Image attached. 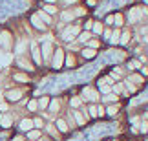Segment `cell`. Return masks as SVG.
<instances>
[{"mask_svg": "<svg viewBox=\"0 0 148 141\" xmlns=\"http://www.w3.org/2000/svg\"><path fill=\"white\" fill-rule=\"evenodd\" d=\"M62 64H64V52H62L60 48H57L53 52V61H51V66H53L55 70L62 68Z\"/></svg>", "mask_w": 148, "mask_h": 141, "instance_id": "obj_1", "label": "cell"}, {"mask_svg": "<svg viewBox=\"0 0 148 141\" xmlns=\"http://www.w3.org/2000/svg\"><path fill=\"white\" fill-rule=\"evenodd\" d=\"M22 90H8V92H5V99L9 101V103H16V101H20V97H22Z\"/></svg>", "mask_w": 148, "mask_h": 141, "instance_id": "obj_2", "label": "cell"}, {"mask_svg": "<svg viewBox=\"0 0 148 141\" xmlns=\"http://www.w3.org/2000/svg\"><path fill=\"white\" fill-rule=\"evenodd\" d=\"M11 125H13V116L8 114V112H2V114H0V127L9 128Z\"/></svg>", "mask_w": 148, "mask_h": 141, "instance_id": "obj_3", "label": "cell"}, {"mask_svg": "<svg viewBox=\"0 0 148 141\" xmlns=\"http://www.w3.org/2000/svg\"><path fill=\"white\" fill-rule=\"evenodd\" d=\"M146 15V11L145 9H141V8H134V9H130V22H137L141 17H145Z\"/></svg>", "mask_w": 148, "mask_h": 141, "instance_id": "obj_4", "label": "cell"}, {"mask_svg": "<svg viewBox=\"0 0 148 141\" xmlns=\"http://www.w3.org/2000/svg\"><path fill=\"white\" fill-rule=\"evenodd\" d=\"M53 44L51 42H44V46H42V61H49V57L53 55Z\"/></svg>", "mask_w": 148, "mask_h": 141, "instance_id": "obj_5", "label": "cell"}, {"mask_svg": "<svg viewBox=\"0 0 148 141\" xmlns=\"http://www.w3.org/2000/svg\"><path fill=\"white\" fill-rule=\"evenodd\" d=\"M0 46L5 48V50H9L11 48V35L8 31H4L2 35H0Z\"/></svg>", "mask_w": 148, "mask_h": 141, "instance_id": "obj_6", "label": "cell"}, {"mask_svg": "<svg viewBox=\"0 0 148 141\" xmlns=\"http://www.w3.org/2000/svg\"><path fill=\"white\" fill-rule=\"evenodd\" d=\"M31 55H33V61H35L37 64H42V57H40V50H38V46L35 42L31 44Z\"/></svg>", "mask_w": 148, "mask_h": 141, "instance_id": "obj_7", "label": "cell"}, {"mask_svg": "<svg viewBox=\"0 0 148 141\" xmlns=\"http://www.w3.org/2000/svg\"><path fill=\"white\" fill-rule=\"evenodd\" d=\"M16 64L20 66L22 70H26V72H35V66H33L29 61H24V59H16Z\"/></svg>", "mask_w": 148, "mask_h": 141, "instance_id": "obj_8", "label": "cell"}, {"mask_svg": "<svg viewBox=\"0 0 148 141\" xmlns=\"http://www.w3.org/2000/svg\"><path fill=\"white\" fill-rule=\"evenodd\" d=\"M84 99H88V101H97L99 99V95H97V92H93L92 88H84Z\"/></svg>", "mask_w": 148, "mask_h": 141, "instance_id": "obj_9", "label": "cell"}, {"mask_svg": "<svg viewBox=\"0 0 148 141\" xmlns=\"http://www.w3.org/2000/svg\"><path fill=\"white\" fill-rule=\"evenodd\" d=\"M33 127H35V125H33L31 119H22L20 121V130H24V132H29Z\"/></svg>", "mask_w": 148, "mask_h": 141, "instance_id": "obj_10", "label": "cell"}, {"mask_svg": "<svg viewBox=\"0 0 148 141\" xmlns=\"http://www.w3.org/2000/svg\"><path fill=\"white\" fill-rule=\"evenodd\" d=\"M31 22H33V26H35L37 30H46V24H42V22H40L38 15H33V17H31Z\"/></svg>", "mask_w": 148, "mask_h": 141, "instance_id": "obj_11", "label": "cell"}, {"mask_svg": "<svg viewBox=\"0 0 148 141\" xmlns=\"http://www.w3.org/2000/svg\"><path fill=\"white\" fill-rule=\"evenodd\" d=\"M95 55H97V52H95L93 48H84V50H82V57H84V59H93Z\"/></svg>", "mask_w": 148, "mask_h": 141, "instance_id": "obj_12", "label": "cell"}, {"mask_svg": "<svg viewBox=\"0 0 148 141\" xmlns=\"http://www.w3.org/2000/svg\"><path fill=\"white\" fill-rule=\"evenodd\" d=\"M68 128L70 127H68V123L64 119H57V130L59 132H68Z\"/></svg>", "mask_w": 148, "mask_h": 141, "instance_id": "obj_13", "label": "cell"}, {"mask_svg": "<svg viewBox=\"0 0 148 141\" xmlns=\"http://www.w3.org/2000/svg\"><path fill=\"white\" fill-rule=\"evenodd\" d=\"M37 103H38V108L44 110V108H48V105H49V97H48V95H42V97L38 99Z\"/></svg>", "mask_w": 148, "mask_h": 141, "instance_id": "obj_14", "label": "cell"}, {"mask_svg": "<svg viewBox=\"0 0 148 141\" xmlns=\"http://www.w3.org/2000/svg\"><path fill=\"white\" fill-rule=\"evenodd\" d=\"M26 46H27V42H26V41H20L18 44H16V48H15V53H16V55L24 53V50H26Z\"/></svg>", "mask_w": 148, "mask_h": 141, "instance_id": "obj_15", "label": "cell"}, {"mask_svg": "<svg viewBox=\"0 0 148 141\" xmlns=\"http://www.w3.org/2000/svg\"><path fill=\"white\" fill-rule=\"evenodd\" d=\"M73 119H75L79 125H84V123H86V117H84L81 112H73Z\"/></svg>", "mask_w": 148, "mask_h": 141, "instance_id": "obj_16", "label": "cell"}, {"mask_svg": "<svg viewBox=\"0 0 148 141\" xmlns=\"http://www.w3.org/2000/svg\"><path fill=\"white\" fill-rule=\"evenodd\" d=\"M60 19L62 20H73V19H75V13H73V11H62Z\"/></svg>", "mask_w": 148, "mask_h": 141, "instance_id": "obj_17", "label": "cell"}, {"mask_svg": "<svg viewBox=\"0 0 148 141\" xmlns=\"http://www.w3.org/2000/svg\"><path fill=\"white\" fill-rule=\"evenodd\" d=\"M13 79L15 81H20V83H29V77H27L26 73H15Z\"/></svg>", "mask_w": 148, "mask_h": 141, "instance_id": "obj_18", "label": "cell"}, {"mask_svg": "<svg viewBox=\"0 0 148 141\" xmlns=\"http://www.w3.org/2000/svg\"><path fill=\"white\" fill-rule=\"evenodd\" d=\"M130 37H132V33H130V31H124L123 35L119 37V42H121V44H128L130 42Z\"/></svg>", "mask_w": 148, "mask_h": 141, "instance_id": "obj_19", "label": "cell"}, {"mask_svg": "<svg viewBox=\"0 0 148 141\" xmlns=\"http://www.w3.org/2000/svg\"><path fill=\"white\" fill-rule=\"evenodd\" d=\"M44 13L53 15V13H57V8H55L53 4H46V6H44Z\"/></svg>", "mask_w": 148, "mask_h": 141, "instance_id": "obj_20", "label": "cell"}, {"mask_svg": "<svg viewBox=\"0 0 148 141\" xmlns=\"http://www.w3.org/2000/svg\"><path fill=\"white\" fill-rule=\"evenodd\" d=\"M79 42H88L90 41V33L88 31H82V33H79V39H77Z\"/></svg>", "mask_w": 148, "mask_h": 141, "instance_id": "obj_21", "label": "cell"}, {"mask_svg": "<svg viewBox=\"0 0 148 141\" xmlns=\"http://www.w3.org/2000/svg\"><path fill=\"white\" fill-rule=\"evenodd\" d=\"M92 30H93V33H97V35H101V33H102V24H101V22H93Z\"/></svg>", "mask_w": 148, "mask_h": 141, "instance_id": "obj_22", "label": "cell"}, {"mask_svg": "<svg viewBox=\"0 0 148 141\" xmlns=\"http://www.w3.org/2000/svg\"><path fill=\"white\" fill-rule=\"evenodd\" d=\"M119 37H121V33H119V30H115L113 35H112V39H110V42L112 44H119Z\"/></svg>", "mask_w": 148, "mask_h": 141, "instance_id": "obj_23", "label": "cell"}, {"mask_svg": "<svg viewBox=\"0 0 148 141\" xmlns=\"http://www.w3.org/2000/svg\"><path fill=\"white\" fill-rule=\"evenodd\" d=\"M27 138H29V139H38V138H40V132H38V130H31V132H27Z\"/></svg>", "mask_w": 148, "mask_h": 141, "instance_id": "obj_24", "label": "cell"}, {"mask_svg": "<svg viewBox=\"0 0 148 141\" xmlns=\"http://www.w3.org/2000/svg\"><path fill=\"white\" fill-rule=\"evenodd\" d=\"M113 22H115V26H123V15H113Z\"/></svg>", "mask_w": 148, "mask_h": 141, "instance_id": "obj_25", "label": "cell"}, {"mask_svg": "<svg viewBox=\"0 0 148 141\" xmlns=\"http://www.w3.org/2000/svg\"><path fill=\"white\" fill-rule=\"evenodd\" d=\"M106 112H108L110 116H115L117 112H119V106H117V105H115V106H108V110H106Z\"/></svg>", "mask_w": 148, "mask_h": 141, "instance_id": "obj_26", "label": "cell"}, {"mask_svg": "<svg viewBox=\"0 0 148 141\" xmlns=\"http://www.w3.org/2000/svg\"><path fill=\"white\" fill-rule=\"evenodd\" d=\"M38 19H42L44 22H46V24H49V15H48V13H44V11H40V13H38Z\"/></svg>", "mask_w": 148, "mask_h": 141, "instance_id": "obj_27", "label": "cell"}, {"mask_svg": "<svg viewBox=\"0 0 148 141\" xmlns=\"http://www.w3.org/2000/svg\"><path fill=\"white\" fill-rule=\"evenodd\" d=\"M141 61H132V63H130V70H135V68H141Z\"/></svg>", "mask_w": 148, "mask_h": 141, "instance_id": "obj_28", "label": "cell"}, {"mask_svg": "<svg viewBox=\"0 0 148 141\" xmlns=\"http://www.w3.org/2000/svg\"><path fill=\"white\" fill-rule=\"evenodd\" d=\"M110 90H112L110 84H101V92L102 94H110Z\"/></svg>", "mask_w": 148, "mask_h": 141, "instance_id": "obj_29", "label": "cell"}, {"mask_svg": "<svg viewBox=\"0 0 148 141\" xmlns=\"http://www.w3.org/2000/svg\"><path fill=\"white\" fill-rule=\"evenodd\" d=\"M27 108H29L31 112H35V110L38 108V103H37V101H31V103H29V105H27Z\"/></svg>", "mask_w": 148, "mask_h": 141, "instance_id": "obj_30", "label": "cell"}, {"mask_svg": "<svg viewBox=\"0 0 148 141\" xmlns=\"http://www.w3.org/2000/svg\"><path fill=\"white\" fill-rule=\"evenodd\" d=\"M81 103H82L81 97H73L71 99V106H81Z\"/></svg>", "mask_w": 148, "mask_h": 141, "instance_id": "obj_31", "label": "cell"}, {"mask_svg": "<svg viewBox=\"0 0 148 141\" xmlns=\"http://www.w3.org/2000/svg\"><path fill=\"white\" fill-rule=\"evenodd\" d=\"M66 64H68V66H73V64H75V59H73V55H68Z\"/></svg>", "mask_w": 148, "mask_h": 141, "instance_id": "obj_32", "label": "cell"}, {"mask_svg": "<svg viewBox=\"0 0 148 141\" xmlns=\"http://www.w3.org/2000/svg\"><path fill=\"white\" fill-rule=\"evenodd\" d=\"M33 125H35V127H44V121L40 119V117H37V119L33 121Z\"/></svg>", "mask_w": 148, "mask_h": 141, "instance_id": "obj_33", "label": "cell"}, {"mask_svg": "<svg viewBox=\"0 0 148 141\" xmlns=\"http://www.w3.org/2000/svg\"><path fill=\"white\" fill-rule=\"evenodd\" d=\"M88 46L95 50V48H97V46H99V42H97V41H88Z\"/></svg>", "mask_w": 148, "mask_h": 141, "instance_id": "obj_34", "label": "cell"}, {"mask_svg": "<svg viewBox=\"0 0 148 141\" xmlns=\"http://www.w3.org/2000/svg\"><path fill=\"white\" fill-rule=\"evenodd\" d=\"M104 114H106L104 106H97V116H104Z\"/></svg>", "mask_w": 148, "mask_h": 141, "instance_id": "obj_35", "label": "cell"}, {"mask_svg": "<svg viewBox=\"0 0 148 141\" xmlns=\"http://www.w3.org/2000/svg\"><path fill=\"white\" fill-rule=\"evenodd\" d=\"M51 110H59V101H51Z\"/></svg>", "mask_w": 148, "mask_h": 141, "instance_id": "obj_36", "label": "cell"}, {"mask_svg": "<svg viewBox=\"0 0 148 141\" xmlns=\"http://www.w3.org/2000/svg\"><path fill=\"white\" fill-rule=\"evenodd\" d=\"M92 26H93V20H88L86 24H84V28H86V31H88V30H92Z\"/></svg>", "mask_w": 148, "mask_h": 141, "instance_id": "obj_37", "label": "cell"}, {"mask_svg": "<svg viewBox=\"0 0 148 141\" xmlns=\"http://www.w3.org/2000/svg\"><path fill=\"white\" fill-rule=\"evenodd\" d=\"M113 99H117V95H110V94H108L104 97V101H113Z\"/></svg>", "mask_w": 148, "mask_h": 141, "instance_id": "obj_38", "label": "cell"}, {"mask_svg": "<svg viewBox=\"0 0 148 141\" xmlns=\"http://www.w3.org/2000/svg\"><path fill=\"white\" fill-rule=\"evenodd\" d=\"M141 132H148V123H143V125H141Z\"/></svg>", "mask_w": 148, "mask_h": 141, "instance_id": "obj_39", "label": "cell"}, {"mask_svg": "<svg viewBox=\"0 0 148 141\" xmlns=\"http://www.w3.org/2000/svg\"><path fill=\"white\" fill-rule=\"evenodd\" d=\"M141 73H143V75H148V66H141Z\"/></svg>", "mask_w": 148, "mask_h": 141, "instance_id": "obj_40", "label": "cell"}, {"mask_svg": "<svg viewBox=\"0 0 148 141\" xmlns=\"http://www.w3.org/2000/svg\"><path fill=\"white\" fill-rule=\"evenodd\" d=\"M90 114H92V116H97V108H95V106H90Z\"/></svg>", "mask_w": 148, "mask_h": 141, "instance_id": "obj_41", "label": "cell"}, {"mask_svg": "<svg viewBox=\"0 0 148 141\" xmlns=\"http://www.w3.org/2000/svg\"><path fill=\"white\" fill-rule=\"evenodd\" d=\"M126 86H128V90H130V92H135V86H134L132 83H126Z\"/></svg>", "mask_w": 148, "mask_h": 141, "instance_id": "obj_42", "label": "cell"}, {"mask_svg": "<svg viewBox=\"0 0 148 141\" xmlns=\"http://www.w3.org/2000/svg\"><path fill=\"white\" fill-rule=\"evenodd\" d=\"M68 121H70V127H73V125H75V119H73V117L70 116V117H68Z\"/></svg>", "mask_w": 148, "mask_h": 141, "instance_id": "obj_43", "label": "cell"}, {"mask_svg": "<svg viewBox=\"0 0 148 141\" xmlns=\"http://www.w3.org/2000/svg\"><path fill=\"white\" fill-rule=\"evenodd\" d=\"M48 130H49L51 134H53V136H57V130H55V128H53V127H48Z\"/></svg>", "mask_w": 148, "mask_h": 141, "instance_id": "obj_44", "label": "cell"}, {"mask_svg": "<svg viewBox=\"0 0 148 141\" xmlns=\"http://www.w3.org/2000/svg\"><path fill=\"white\" fill-rule=\"evenodd\" d=\"M13 141H24V139H22V138H20V136H18V138H15V139H13Z\"/></svg>", "mask_w": 148, "mask_h": 141, "instance_id": "obj_45", "label": "cell"}, {"mask_svg": "<svg viewBox=\"0 0 148 141\" xmlns=\"http://www.w3.org/2000/svg\"><path fill=\"white\" fill-rule=\"evenodd\" d=\"M143 41H145V42H148V35H145V39H143Z\"/></svg>", "mask_w": 148, "mask_h": 141, "instance_id": "obj_46", "label": "cell"}, {"mask_svg": "<svg viewBox=\"0 0 148 141\" xmlns=\"http://www.w3.org/2000/svg\"><path fill=\"white\" fill-rule=\"evenodd\" d=\"M46 2H48V4H53V2H55V0H46Z\"/></svg>", "mask_w": 148, "mask_h": 141, "instance_id": "obj_47", "label": "cell"}, {"mask_svg": "<svg viewBox=\"0 0 148 141\" xmlns=\"http://www.w3.org/2000/svg\"><path fill=\"white\" fill-rule=\"evenodd\" d=\"M143 33H148V28H145V30H143Z\"/></svg>", "mask_w": 148, "mask_h": 141, "instance_id": "obj_48", "label": "cell"}, {"mask_svg": "<svg viewBox=\"0 0 148 141\" xmlns=\"http://www.w3.org/2000/svg\"><path fill=\"white\" fill-rule=\"evenodd\" d=\"M40 141H49V139H40Z\"/></svg>", "mask_w": 148, "mask_h": 141, "instance_id": "obj_49", "label": "cell"}, {"mask_svg": "<svg viewBox=\"0 0 148 141\" xmlns=\"http://www.w3.org/2000/svg\"><path fill=\"white\" fill-rule=\"evenodd\" d=\"M145 2H146V4H148V0H145Z\"/></svg>", "mask_w": 148, "mask_h": 141, "instance_id": "obj_50", "label": "cell"}]
</instances>
